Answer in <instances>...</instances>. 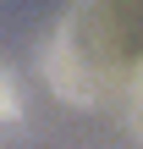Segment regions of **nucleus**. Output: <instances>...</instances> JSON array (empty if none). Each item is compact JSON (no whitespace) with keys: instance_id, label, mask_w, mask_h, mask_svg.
<instances>
[{"instance_id":"f257e3e1","label":"nucleus","mask_w":143,"mask_h":149,"mask_svg":"<svg viewBox=\"0 0 143 149\" xmlns=\"http://www.w3.org/2000/svg\"><path fill=\"white\" fill-rule=\"evenodd\" d=\"M17 116H22V88H17V77L0 66V127L17 122Z\"/></svg>"},{"instance_id":"f03ea898","label":"nucleus","mask_w":143,"mask_h":149,"mask_svg":"<svg viewBox=\"0 0 143 149\" xmlns=\"http://www.w3.org/2000/svg\"><path fill=\"white\" fill-rule=\"evenodd\" d=\"M132 105L143 111V61H138V72H132Z\"/></svg>"}]
</instances>
